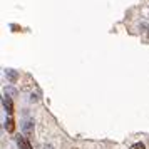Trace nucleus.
<instances>
[{
  "label": "nucleus",
  "mask_w": 149,
  "mask_h": 149,
  "mask_svg": "<svg viewBox=\"0 0 149 149\" xmlns=\"http://www.w3.org/2000/svg\"><path fill=\"white\" fill-rule=\"evenodd\" d=\"M2 102H3V107H5V111H7L8 114H14V104H12V97L3 95Z\"/></svg>",
  "instance_id": "nucleus-1"
},
{
  "label": "nucleus",
  "mask_w": 149,
  "mask_h": 149,
  "mask_svg": "<svg viewBox=\"0 0 149 149\" xmlns=\"http://www.w3.org/2000/svg\"><path fill=\"white\" fill-rule=\"evenodd\" d=\"M5 75H7V79L10 81V84H15L17 79H19V74H17L15 70H12V69H7V70H5Z\"/></svg>",
  "instance_id": "nucleus-2"
},
{
  "label": "nucleus",
  "mask_w": 149,
  "mask_h": 149,
  "mask_svg": "<svg viewBox=\"0 0 149 149\" xmlns=\"http://www.w3.org/2000/svg\"><path fill=\"white\" fill-rule=\"evenodd\" d=\"M17 144L20 146V149H32L30 148V144L27 142V139H25L24 136H19V137H17Z\"/></svg>",
  "instance_id": "nucleus-3"
},
{
  "label": "nucleus",
  "mask_w": 149,
  "mask_h": 149,
  "mask_svg": "<svg viewBox=\"0 0 149 149\" xmlns=\"http://www.w3.org/2000/svg\"><path fill=\"white\" fill-rule=\"evenodd\" d=\"M5 129H7L8 132H14V131H15L14 119H7V121H5Z\"/></svg>",
  "instance_id": "nucleus-4"
},
{
  "label": "nucleus",
  "mask_w": 149,
  "mask_h": 149,
  "mask_svg": "<svg viewBox=\"0 0 149 149\" xmlns=\"http://www.w3.org/2000/svg\"><path fill=\"white\" fill-rule=\"evenodd\" d=\"M131 149H146V146H144L142 142H136V144L131 146Z\"/></svg>",
  "instance_id": "nucleus-5"
},
{
  "label": "nucleus",
  "mask_w": 149,
  "mask_h": 149,
  "mask_svg": "<svg viewBox=\"0 0 149 149\" xmlns=\"http://www.w3.org/2000/svg\"><path fill=\"white\" fill-rule=\"evenodd\" d=\"M5 95H17V91H14L12 87H7L5 89Z\"/></svg>",
  "instance_id": "nucleus-6"
},
{
  "label": "nucleus",
  "mask_w": 149,
  "mask_h": 149,
  "mask_svg": "<svg viewBox=\"0 0 149 149\" xmlns=\"http://www.w3.org/2000/svg\"><path fill=\"white\" fill-rule=\"evenodd\" d=\"M148 39H149V32H148Z\"/></svg>",
  "instance_id": "nucleus-7"
}]
</instances>
